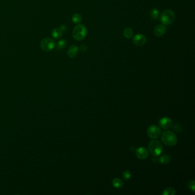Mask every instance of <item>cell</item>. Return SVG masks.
I'll return each mask as SVG.
<instances>
[{
	"label": "cell",
	"mask_w": 195,
	"mask_h": 195,
	"mask_svg": "<svg viewBox=\"0 0 195 195\" xmlns=\"http://www.w3.org/2000/svg\"><path fill=\"white\" fill-rule=\"evenodd\" d=\"M56 43L51 38H45L41 40L40 48L44 52H49L55 48Z\"/></svg>",
	"instance_id": "5b68a950"
},
{
	"label": "cell",
	"mask_w": 195,
	"mask_h": 195,
	"mask_svg": "<svg viewBox=\"0 0 195 195\" xmlns=\"http://www.w3.org/2000/svg\"><path fill=\"white\" fill-rule=\"evenodd\" d=\"M176 193V191L173 188H166L162 192V195H174Z\"/></svg>",
	"instance_id": "d6986e66"
},
{
	"label": "cell",
	"mask_w": 195,
	"mask_h": 195,
	"mask_svg": "<svg viewBox=\"0 0 195 195\" xmlns=\"http://www.w3.org/2000/svg\"><path fill=\"white\" fill-rule=\"evenodd\" d=\"M159 15L160 13L159 11L157 9H152L150 12V16L153 20H156L157 19H158V18L159 17Z\"/></svg>",
	"instance_id": "ac0fdd59"
},
{
	"label": "cell",
	"mask_w": 195,
	"mask_h": 195,
	"mask_svg": "<svg viewBox=\"0 0 195 195\" xmlns=\"http://www.w3.org/2000/svg\"><path fill=\"white\" fill-rule=\"evenodd\" d=\"M72 20L74 24H79L82 21V16L79 13H75L72 16Z\"/></svg>",
	"instance_id": "e0dca14e"
},
{
	"label": "cell",
	"mask_w": 195,
	"mask_h": 195,
	"mask_svg": "<svg viewBox=\"0 0 195 195\" xmlns=\"http://www.w3.org/2000/svg\"><path fill=\"white\" fill-rule=\"evenodd\" d=\"M159 124L161 128L165 130L168 129L172 126V120L169 117H162L159 122Z\"/></svg>",
	"instance_id": "ba28073f"
},
{
	"label": "cell",
	"mask_w": 195,
	"mask_h": 195,
	"mask_svg": "<svg viewBox=\"0 0 195 195\" xmlns=\"http://www.w3.org/2000/svg\"><path fill=\"white\" fill-rule=\"evenodd\" d=\"M161 141L165 145L172 147L178 143V137L173 132L167 130L162 133Z\"/></svg>",
	"instance_id": "6da1fadb"
},
{
	"label": "cell",
	"mask_w": 195,
	"mask_h": 195,
	"mask_svg": "<svg viewBox=\"0 0 195 195\" xmlns=\"http://www.w3.org/2000/svg\"><path fill=\"white\" fill-rule=\"evenodd\" d=\"M171 158L169 155H164L159 159V163L161 164H168L171 162Z\"/></svg>",
	"instance_id": "9a60e30c"
},
{
	"label": "cell",
	"mask_w": 195,
	"mask_h": 195,
	"mask_svg": "<svg viewBox=\"0 0 195 195\" xmlns=\"http://www.w3.org/2000/svg\"><path fill=\"white\" fill-rule=\"evenodd\" d=\"M60 29H61V31L62 32H65L66 30V26L65 25H61L60 27Z\"/></svg>",
	"instance_id": "cb8c5ba5"
},
{
	"label": "cell",
	"mask_w": 195,
	"mask_h": 195,
	"mask_svg": "<svg viewBox=\"0 0 195 195\" xmlns=\"http://www.w3.org/2000/svg\"><path fill=\"white\" fill-rule=\"evenodd\" d=\"M167 31V28L164 25L159 24L154 28L153 30V34L156 36V37H160L164 35Z\"/></svg>",
	"instance_id": "30bf717a"
},
{
	"label": "cell",
	"mask_w": 195,
	"mask_h": 195,
	"mask_svg": "<svg viewBox=\"0 0 195 195\" xmlns=\"http://www.w3.org/2000/svg\"><path fill=\"white\" fill-rule=\"evenodd\" d=\"M136 155L139 159L144 160L149 156V151L146 148L139 147L136 151Z\"/></svg>",
	"instance_id": "9c48e42d"
},
{
	"label": "cell",
	"mask_w": 195,
	"mask_h": 195,
	"mask_svg": "<svg viewBox=\"0 0 195 195\" xmlns=\"http://www.w3.org/2000/svg\"><path fill=\"white\" fill-rule=\"evenodd\" d=\"M148 149L152 155L157 157L161 154L163 151V147L159 141L154 140H151L148 144Z\"/></svg>",
	"instance_id": "277c9868"
},
{
	"label": "cell",
	"mask_w": 195,
	"mask_h": 195,
	"mask_svg": "<svg viewBox=\"0 0 195 195\" xmlns=\"http://www.w3.org/2000/svg\"><path fill=\"white\" fill-rule=\"evenodd\" d=\"M79 49L76 45H72L68 48L67 54L70 58H74L77 56L78 54Z\"/></svg>",
	"instance_id": "8fae6325"
},
{
	"label": "cell",
	"mask_w": 195,
	"mask_h": 195,
	"mask_svg": "<svg viewBox=\"0 0 195 195\" xmlns=\"http://www.w3.org/2000/svg\"><path fill=\"white\" fill-rule=\"evenodd\" d=\"M176 18L175 13L171 9H167L161 13V22L165 25H169L174 23Z\"/></svg>",
	"instance_id": "3957f363"
},
{
	"label": "cell",
	"mask_w": 195,
	"mask_h": 195,
	"mask_svg": "<svg viewBox=\"0 0 195 195\" xmlns=\"http://www.w3.org/2000/svg\"><path fill=\"white\" fill-rule=\"evenodd\" d=\"M80 50L82 52H87V50H88V47H87V45H85V44H82L81 46H80Z\"/></svg>",
	"instance_id": "603a6c76"
},
{
	"label": "cell",
	"mask_w": 195,
	"mask_h": 195,
	"mask_svg": "<svg viewBox=\"0 0 195 195\" xmlns=\"http://www.w3.org/2000/svg\"><path fill=\"white\" fill-rule=\"evenodd\" d=\"M88 33L87 27L82 24H77L72 31V36L75 39L81 41L85 38Z\"/></svg>",
	"instance_id": "7a4b0ae2"
},
{
	"label": "cell",
	"mask_w": 195,
	"mask_h": 195,
	"mask_svg": "<svg viewBox=\"0 0 195 195\" xmlns=\"http://www.w3.org/2000/svg\"><path fill=\"white\" fill-rule=\"evenodd\" d=\"M147 134L148 137L151 139H157L160 136L161 134L160 128L155 125L150 126L148 129Z\"/></svg>",
	"instance_id": "8992f818"
},
{
	"label": "cell",
	"mask_w": 195,
	"mask_h": 195,
	"mask_svg": "<svg viewBox=\"0 0 195 195\" xmlns=\"http://www.w3.org/2000/svg\"><path fill=\"white\" fill-rule=\"evenodd\" d=\"M67 46V41L64 39H61L59 40L57 43H56V48L58 51H61L62 49L66 48Z\"/></svg>",
	"instance_id": "4fadbf2b"
},
{
	"label": "cell",
	"mask_w": 195,
	"mask_h": 195,
	"mask_svg": "<svg viewBox=\"0 0 195 195\" xmlns=\"http://www.w3.org/2000/svg\"><path fill=\"white\" fill-rule=\"evenodd\" d=\"M112 184L116 188H121L124 186V182L120 178H114L112 181Z\"/></svg>",
	"instance_id": "7c38bea8"
},
{
	"label": "cell",
	"mask_w": 195,
	"mask_h": 195,
	"mask_svg": "<svg viewBox=\"0 0 195 195\" xmlns=\"http://www.w3.org/2000/svg\"><path fill=\"white\" fill-rule=\"evenodd\" d=\"M123 35L126 39H130L133 35V31L130 28H126L123 31Z\"/></svg>",
	"instance_id": "2e32d148"
},
{
	"label": "cell",
	"mask_w": 195,
	"mask_h": 195,
	"mask_svg": "<svg viewBox=\"0 0 195 195\" xmlns=\"http://www.w3.org/2000/svg\"><path fill=\"white\" fill-rule=\"evenodd\" d=\"M122 177L126 180H129L131 178V173L130 171L128 170H126L125 171H124V172L122 173Z\"/></svg>",
	"instance_id": "44dd1931"
},
{
	"label": "cell",
	"mask_w": 195,
	"mask_h": 195,
	"mask_svg": "<svg viewBox=\"0 0 195 195\" xmlns=\"http://www.w3.org/2000/svg\"><path fill=\"white\" fill-rule=\"evenodd\" d=\"M62 32L61 31V29L60 28H54V29H53L52 32V37L54 38V39H58L60 38H61L62 36Z\"/></svg>",
	"instance_id": "5bb4252c"
},
{
	"label": "cell",
	"mask_w": 195,
	"mask_h": 195,
	"mask_svg": "<svg viewBox=\"0 0 195 195\" xmlns=\"http://www.w3.org/2000/svg\"><path fill=\"white\" fill-rule=\"evenodd\" d=\"M173 129H174V131H175L177 133H180L182 131V126L178 123L174 124Z\"/></svg>",
	"instance_id": "ffe728a7"
},
{
	"label": "cell",
	"mask_w": 195,
	"mask_h": 195,
	"mask_svg": "<svg viewBox=\"0 0 195 195\" xmlns=\"http://www.w3.org/2000/svg\"><path fill=\"white\" fill-rule=\"evenodd\" d=\"M195 180H191L190 181L188 184V189L190 190V191L194 192H195Z\"/></svg>",
	"instance_id": "7402d4cb"
},
{
	"label": "cell",
	"mask_w": 195,
	"mask_h": 195,
	"mask_svg": "<svg viewBox=\"0 0 195 195\" xmlns=\"http://www.w3.org/2000/svg\"><path fill=\"white\" fill-rule=\"evenodd\" d=\"M132 41H133V43H134L136 46L142 47L146 43L147 41V39L144 35L142 34H138V35H135L133 37Z\"/></svg>",
	"instance_id": "52a82bcc"
}]
</instances>
